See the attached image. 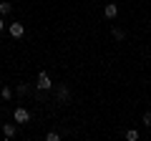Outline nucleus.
<instances>
[{"label":"nucleus","instance_id":"f257e3e1","mask_svg":"<svg viewBox=\"0 0 151 141\" xmlns=\"http://www.w3.org/2000/svg\"><path fill=\"white\" fill-rule=\"evenodd\" d=\"M38 91H48V88H53V81H50V76L48 73H45V70H40V73H38Z\"/></svg>","mask_w":151,"mask_h":141},{"label":"nucleus","instance_id":"f03ea898","mask_svg":"<svg viewBox=\"0 0 151 141\" xmlns=\"http://www.w3.org/2000/svg\"><path fill=\"white\" fill-rule=\"evenodd\" d=\"M13 119H15V124H28V121H30V111L23 109V106H18V109L13 111Z\"/></svg>","mask_w":151,"mask_h":141},{"label":"nucleus","instance_id":"7ed1b4c3","mask_svg":"<svg viewBox=\"0 0 151 141\" xmlns=\"http://www.w3.org/2000/svg\"><path fill=\"white\" fill-rule=\"evenodd\" d=\"M103 15H106L108 20H113V18L119 15V8L113 5V3H106V8H103Z\"/></svg>","mask_w":151,"mask_h":141},{"label":"nucleus","instance_id":"20e7f679","mask_svg":"<svg viewBox=\"0 0 151 141\" xmlns=\"http://www.w3.org/2000/svg\"><path fill=\"white\" fill-rule=\"evenodd\" d=\"M23 33H25V25H23V23H13L10 25V35L13 38H23Z\"/></svg>","mask_w":151,"mask_h":141},{"label":"nucleus","instance_id":"39448f33","mask_svg":"<svg viewBox=\"0 0 151 141\" xmlns=\"http://www.w3.org/2000/svg\"><path fill=\"white\" fill-rule=\"evenodd\" d=\"M15 134H18V126L15 124H3V136H5V139H13Z\"/></svg>","mask_w":151,"mask_h":141},{"label":"nucleus","instance_id":"423d86ee","mask_svg":"<svg viewBox=\"0 0 151 141\" xmlns=\"http://www.w3.org/2000/svg\"><path fill=\"white\" fill-rule=\"evenodd\" d=\"M55 96H58L60 101H68V96H70L68 86H58V88H55Z\"/></svg>","mask_w":151,"mask_h":141},{"label":"nucleus","instance_id":"0eeeda50","mask_svg":"<svg viewBox=\"0 0 151 141\" xmlns=\"http://www.w3.org/2000/svg\"><path fill=\"white\" fill-rule=\"evenodd\" d=\"M13 93H15V91H13L10 86H3V88H0V96L5 98V101H10V98H13Z\"/></svg>","mask_w":151,"mask_h":141},{"label":"nucleus","instance_id":"6e6552de","mask_svg":"<svg viewBox=\"0 0 151 141\" xmlns=\"http://www.w3.org/2000/svg\"><path fill=\"white\" fill-rule=\"evenodd\" d=\"M10 10H13V5H10V3H0V15H8Z\"/></svg>","mask_w":151,"mask_h":141},{"label":"nucleus","instance_id":"1a4fd4ad","mask_svg":"<svg viewBox=\"0 0 151 141\" xmlns=\"http://www.w3.org/2000/svg\"><path fill=\"white\" fill-rule=\"evenodd\" d=\"M28 91H30V88H28V83H20V86L15 88V93H18V96H25Z\"/></svg>","mask_w":151,"mask_h":141},{"label":"nucleus","instance_id":"9d476101","mask_svg":"<svg viewBox=\"0 0 151 141\" xmlns=\"http://www.w3.org/2000/svg\"><path fill=\"white\" fill-rule=\"evenodd\" d=\"M126 139H129V141H139V131L129 129V131H126Z\"/></svg>","mask_w":151,"mask_h":141},{"label":"nucleus","instance_id":"9b49d317","mask_svg":"<svg viewBox=\"0 0 151 141\" xmlns=\"http://www.w3.org/2000/svg\"><path fill=\"white\" fill-rule=\"evenodd\" d=\"M113 38H116V40H124V38H126V33L121 30V28H113Z\"/></svg>","mask_w":151,"mask_h":141},{"label":"nucleus","instance_id":"f8f14e48","mask_svg":"<svg viewBox=\"0 0 151 141\" xmlns=\"http://www.w3.org/2000/svg\"><path fill=\"white\" fill-rule=\"evenodd\" d=\"M45 139H48V141H58V139H60V134H55V131H50V134H45Z\"/></svg>","mask_w":151,"mask_h":141},{"label":"nucleus","instance_id":"ddd939ff","mask_svg":"<svg viewBox=\"0 0 151 141\" xmlns=\"http://www.w3.org/2000/svg\"><path fill=\"white\" fill-rule=\"evenodd\" d=\"M144 124H146V126H151V114H144Z\"/></svg>","mask_w":151,"mask_h":141},{"label":"nucleus","instance_id":"4468645a","mask_svg":"<svg viewBox=\"0 0 151 141\" xmlns=\"http://www.w3.org/2000/svg\"><path fill=\"white\" fill-rule=\"evenodd\" d=\"M3 28H5V23H3V18H0V33H3Z\"/></svg>","mask_w":151,"mask_h":141}]
</instances>
